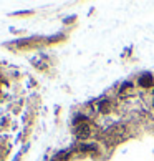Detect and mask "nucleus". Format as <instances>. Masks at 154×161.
Listing matches in <instances>:
<instances>
[{
	"instance_id": "1",
	"label": "nucleus",
	"mask_w": 154,
	"mask_h": 161,
	"mask_svg": "<svg viewBox=\"0 0 154 161\" xmlns=\"http://www.w3.org/2000/svg\"><path fill=\"white\" fill-rule=\"evenodd\" d=\"M75 135H76V138H80V139H86L88 136L91 135V130H90V126H88L86 123H83V125H76Z\"/></svg>"
},
{
	"instance_id": "2",
	"label": "nucleus",
	"mask_w": 154,
	"mask_h": 161,
	"mask_svg": "<svg viewBox=\"0 0 154 161\" xmlns=\"http://www.w3.org/2000/svg\"><path fill=\"white\" fill-rule=\"evenodd\" d=\"M137 85H139L141 88H149V86L152 85V77L149 75V73H144L143 77H139V80H137Z\"/></svg>"
},
{
	"instance_id": "3",
	"label": "nucleus",
	"mask_w": 154,
	"mask_h": 161,
	"mask_svg": "<svg viewBox=\"0 0 154 161\" xmlns=\"http://www.w3.org/2000/svg\"><path fill=\"white\" fill-rule=\"evenodd\" d=\"M109 108H111V103H109V100H101L98 103V111H100V113H103V115L108 113Z\"/></svg>"
},
{
	"instance_id": "4",
	"label": "nucleus",
	"mask_w": 154,
	"mask_h": 161,
	"mask_svg": "<svg viewBox=\"0 0 154 161\" xmlns=\"http://www.w3.org/2000/svg\"><path fill=\"white\" fill-rule=\"evenodd\" d=\"M133 83H124L121 86V96H126V95H133Z\"/></svg>"
},
{
	"instance_id": "5",
	"label": "nucleus",
	"mask_w": 154,
	"mask_h": 161,
	"mask_svg": "<svg viewBox=\"0 0 154 161\" xmlns=\"http://www.w3.org/2000/svg\"><path fill=\"white\" fill-rule=\"evenodd\" d=\"M152 93H154V90H152Z\"/></svg>"
},
{
	"instance_id": "6",
	"label": "nucleus",
	"mask_w": 154,
	"mask_h": 161,
	"mask_svg": "<svg viewBox=\"0 0 154 161\" xmlns=\"http://www.w3.org/2000/svg\"><path fill=\"white\" fill-rule=\"evenodd\" d=\"M152 105H154V103H152Z\"/></svg>"
}]
</instances>
